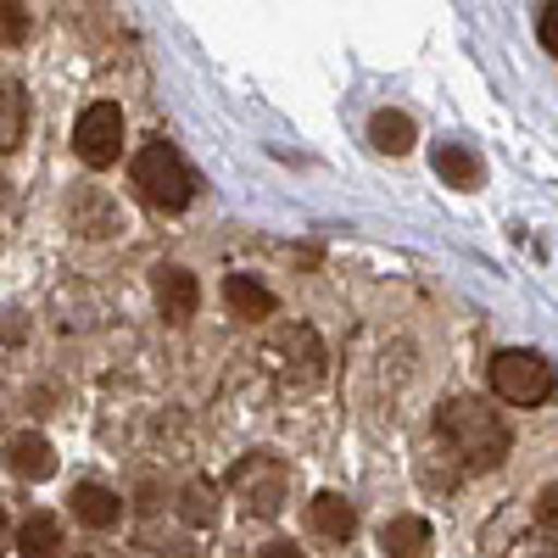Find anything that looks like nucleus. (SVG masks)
Masks as SVG:
<instances>
[{"label":"nucleus","instance_id":"nucleus-1","mask_svg":"<svg viewBox=\"0 0 558 558\" xmlns=\"http://www.w3.org/2000/svg\"><path fill=\"white\" fill-rule=\"evenodd\" d=\"M436 430L463 463H470V470H497V463L508 458V425L475 397H452L436 413Z\"/></svg>","mask_w":558,"mask_h":558},{"label":"nucleus","instance_id":"nucleus-2","mask_svg":"<svg viewBox=\"0 0 558 558\" xmlns=\"http://www.w3.org/2000/svg\"><path fill=\"white\" fill-rule=\"evenodd\" d=\"M134 191L146 196L157 213H179V207H191L196 179H191V168H184V157L157 140V146L134 151Z\"/></svg>","mask_w":558,"mask_h":558},{"label":"nucleus","instance_id":"nucleus-3","mask_svg":"<svg viewBox=\"0 0 558 558\" xmlns=\"http://www.w3.org/2000/svg\"><path fill=\"white\" fill-rule=\"evenodd\" d=\"M553 386H558V375H553V363H547L542 352L508 347V352H497V357H492V391H497L502 402H514V408H536V402H547V397H553Z\"/></svg>","mask_w":558,"mask_h":558},{"label":"nucleus","instance_id":"nucleus-4","mask_svg":"<svg viewBox=\"0 0 558 558\" xmlns=\"http://www.w3.org/2000/svg\"><path fill=\"white\" fill-rule=\"evenodd\" d=\"M73 151L89 168H112L123 157V107L118 101H89L73 123Z\"/></svg>","mask_w":558,"mask_h":558},{"label":"nucleus","instance_id":"nucleus-5","mask_svg":"<svg viewBox=\"0 0 558 558\" xmlns=\"http://www.w3.org/2000/svg\"><path fill=\"white\" fill-rule=\"evenodd\" d=\"M229 481L246 492V508H252V514H279V508H286V463L268 458V452L241 458Z\"/></svg>","mask_w":558,"mask_h":558},{"label":"nucleus","instance_id":"nucleus-6","mask_svg":"<svg viewBox=\"0 0 558 558\" xmlns=\"http://www.w3.org/2000/svg\"><path fill=\"white\" fill-rule=\"evenodd\" d=\"M151 279H157V313H162L168 324H191V318H196V307H202V286H196V274H191V268L162 263Z\"/></svg>","mask_w":558,"mask_h":558},{"label":"nucleus","instance_id":"nucleus-7","mask_svg":"<svg viewBox=\"0 0 558 558\" xmlns=\"http://www.w3.org/2000/svg\"><path fill=\"white\" fill-rule=\"evenodd\" d=\"M68 508H73V520L89 525V531H112V525L123 520L118 492H107V486H96V481H78V486L68 492Z\"/></svg>","mask_w":558,"mask_h":558},{"label":"nucleus","instance_id":"nucleus-8","mask_svg":"<svg viewBox=\"0 0 558 558\" xmlns=\"http://www.w3.org/2000/svg\"><path fill=\"white\" fill-rule=\"evenodd\" d=\"M7 463H12V475H17V481H51V475H57V452H51V441L34 436V430H17V436L7 441Z\"/></svg>","mask_w":558,"mask_h":558},{"label":"nucleus","instance_id":"nucleus-9","mask_svg":"<svg viewBox=\"0 0 558 558\" xmlns=\"http://www.w3.org/2000/svg\"><path fill=\"white\" fill-rule=\"evenodd\" d=\"M307 525H313L318 536H330V542H347V536L357 531V514H352V502H347L341 492H318V497L307 502Z\"/></svg>","mask_w":558,"mask_h":558},{"label":"nucleus","instance_id":"nucleus-10","mask_svg":"<svg viewBox=\"0 0 558 558\" xmlns=\"http://www.w3.org/2000/svg\"><path fill=\"white\" fill-rule=\"evenodd\" d=\"M223 307L235 313L241 324H257V318L274 313V296H268V286H257L252 274H229L223 279Z\"/></svg>","mask_w":558,"mask_h":558},{"label":"nucleus","instance_id":"nucleus-11","mask_svg":"<svg viewBox=\"0 0 558 558\" xmlns=\"http://www.w3.org/2000/svg\"><path fill=\"white\" fill-rule=\"evenodd\" d=\"M380 547L391 553V558H418L430 547V520L425 514H397V520H386L380 525Z\"/></svg>","mask_w":558,"mask_h":558},{"label":"nucleus","instance_id":"nucleus-12","mask_svg":"<svg viewBox=\"0 0 558 558\" xmlns=\"http://www.w3.org/2000/svg\"><path fill=\"white\" fill-rule=\"evenodd\" d=\"M17 553L23 558H57L62 553V520L57 514H28L23 525H17Z\"/></svg>","mask_w":558,"mask_h":558},{"label":"nucleus","instance_id":"nucleus-13","mask_svg":"<svg viewBox=\"0 0 558 558\" xmlns=\"http://www.w3.org/2000/svg\"><path fill=\"white\" fill-rule=\"evenodd\" d=\"M23 129H28V101H23V84L0 78V157L23 146Z\"/></svg>","mask_w":558,"mask_h":558},{"label":"nucleus","instance_id":"nucleus-14","mask_svg":"<svg viewBox=\"0 0 558 558\" xmlns=\"http://www.w3.org/2000/svg\"><path fill=\"white\" fill-rule=\"evenodd\" d=\"M279 352H291V368H296V375H302V386H313L318 380V368H324V347H318V336L313 330H296V324H291V330H279V341H274Z\"/></svg>","mask_w":558,"mask_h":558},{"label":"nucleus","instance_id":"nucleus-15","mask_svg":"<svg viewBox=\"0 0 558 558\" xmlns=\"http://www.w3.org/2000/svg\"><path fill=\"white\" fill-rule=\"evenodd\" d=\"M368 140H375V151H386V157H402L408 146H413V123H408V112H375L368 118Z\"/></svg>","mask_w":558,"mask_h":558},{"label":"nucleus","instance_id":"nucleus-16","mask_svg":"<svg viewBox=\"0 0 558 558\" xmlns=\"http://www.w3.org/2000/svg\"><path fill=\"white\" fill-rule=\"evenodd\" d=\"M436 173L452 184V191H475V184H481V162L463 146H436Z\"/></svg>","mask_w":558,"mask_h":558},{"label":"nucleus","instance_id":"nucleus-17","mask_svg":"<svg viewBox=\"0 0 558 558\" xmlns=\"http://www.w3.org/2000/svg\"><path fill=\"white\" fill-rule=\"evenodd\" d=\"M179 520L196 525V531H207V525L218 520V492H213L207 481H191V486L179 492Z\"/></svg>","mask_w":558,"mask_h":558},{"label":"nucleus","instance_id":"nucleus-18","mask_svg":"<svg viewBox=\"0 0 558 558\" xmlns=\"http://www.w3.org/2000/svg\"><path fill=\"white\" fill-rule=\"evenodd\" d=\"M23 34H28L23 0H0V45H23Z\"/></svg>","mask_w":558,"mask_h":558},{"label":"nucleus","instance_id":"nucleus-19","mask_svg":"<svg viewBox=\"0 0 558 558\" xmlns=\"http://www.w3.org/2000/svg\"><path fill=\"white\" fill-rule=\"evenodd\" d=\"M536 520H542L547 531H558V481L542 486V497H536Z\"/></svg>","mask_w":558,"mask_h":558},{"label":"nucleus","instance_id":"nucleus-20","mask_svg":"<svg viewBox=\"0 0 558 558\" xmlns=\"http://www.w3.org/2000/svg\"><path fill=\"white\" fill-rule=\"evenodd\" d=\"M542 45H547V51L558 57V0H553V7L542 12Z\"/></svg>","mask_w":558,"mask_h":558},{"label":"nucleus","instance_id":"nucleus-21","mask_svg":"<svg viewBox=\"0 0 558 558\" xmlns=\"http://www.w3.org/2000/svg\"><path fill=\"white\" fill-rule=\"evenodd\" d=\"M263 558H302V547H296V542H268Z\"/></svg>","mask_w":558,"mask_h":558},{"label":"nucleus","instance_id":"nucleus-22","mask_svg":"<svg viewBox=\"0 0 558 558\" xmlns=\"http://www.w3.org/2000/svg\"><path fill=\"white\" fill-rule=\"evenodd\" d=\"M520 558H558V547H531V553H520Z\"/></svg>","mask_w":558,"mask_h":558},{"label":"nucleus","instance_id":"nucleus-23","mask_svg":"<svg viewBox=\"0 0 558 558\" xmlns=\"http://www.w3.org/2000/svg\"><path fill=\"white\" fill-rule=\"evenodd\" d=\"M0 536H7V508H0Z\"/></svg>","mask_w":558,"mask_h":558},{"label":"nucleus","instance_id":"nucleus-24","mask_svg":"<svg viewBox=\"0 0 558 558\" xmlns=\"http://www.w3.org/2000/svg\"><path fill=\"white\" fill-rule=\"evenodd\" d=\"M78 558H89V553H78Z\"/></svg>","mask_w":558,"mask_h":558}]
</instances>
